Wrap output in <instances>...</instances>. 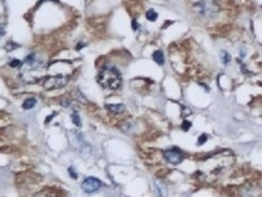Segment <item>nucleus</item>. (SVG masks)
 <instances>
[{"instance_id": "nucleus-15", "label": "nucleus", "mask_w": 262, "mask_h": 197, "mask_svg": "<svg viewBox=\"0 0 262 197\" xmlns=\"http://www.w3.org/2000/svg\"><path fill=\"white\" fill-rule=\"evenodd\" d=\"M71 118H72V122H74L76 126H79V128H80V126H81V120H80V117H79V114L72 113L71 114Z\"/></svg>"}, {"instance_id": "nucleus-7", "label": "nucleus", "mask_w": 262, "mask_h": 197, "mask_svg": "<svg viewBox=\"0 0 262 197\" xmlns=\"http://www.w3.org/2000/svg\"><path fill=\"white\" fill-rule=\"evenodd\" d=\"M102 187V181L100 179H96V177H86L84 179V181L81 183V189H83L85 193H95L96 191Z\"/></svg>"}, {"instance_id": "nucleus-16", "label": "nucleus", "mask_w": 262, "mask_h": 197, "mask_svg": "<svg viewBox=\"0 0 262 197\" xmlns=\"http://www.w3.org/2000/svg\"><path fill=\"white\" fill-rule=\"evenodd\" d=\"M9 66H11V67H13V69H20L21 66H22V62H21V60H18V59H13V60H11V62H9Z\"/></svg>"}, {"instance_id": "nucleus-9", "label": "nucleus", "mask_w": 262, "mask_h": 197, "mask_svg": "<svg viewBox=\"0 0 262 197\" xmlns=\"http://www.w3.org/2000/svg\"><path fill=\"white\" fill-rule=\"evenodd\" d=\"M78 100H75V99H71V97H66L63 99L62 101H60V104L63 105V107L66 108H71V109H74V111H76L78 109Z\"/></svg>"}, {"instance_id": "nucleus-17", "label": "nucleus", "mask_w": 262, "mask_h": 197, "mask_svg": "<svg viewBox=\"0 0 262 197\" xmlns=\"http://www.w3.org/2000/svg\"><path fill=\"white\" fill-rule=\"evenodd\" d=\"M18 48V45L17 43H13V42H9L8 45L5 46V50L7 51H11V50H15V49H17Z\"/></svg>"}, {"instance_id": "nucleus-18", "label": "nucleus", "mask_w": 262, "mask_h": 197, "mask_svg": "<svg viewBox=\"0 0 262 197\" xmlns=\"http://www.w3.org/2000/svg\"><path fill=\"white\" fill-rule=\"evenodd\" d=\"M206 141H207V135H206V134H202L199 138H198V145L201 146V145H203V143H205Z\"/></svg>"}, {"instance_id": "nucleus-6", "label": "nucleus", "mask_w": 262, "mask_h": 197, "mask_svg": "<svg viewBox=\"0 0 262 197\" xmlns=\"http://www.w3.org/2000/svg\"><path fill=\"white\" fill-rule=\"evenodd\" d=\"M164 158H165V160L169 164L177 166V164H180L184 160V152L180 149H177V147H173V149L164 151Z\"/></svg>"}, {"instance_id": "nucleus-22", "label": "nucleus", "mask_w": 262, "mask_h": 197, "mask_svg": "<svg viewBox=\"0 0 262 197\" xmlns=\"http://www.w3.org/2000/svg\"><path fill=\"white\" fill-rule=\"evenodd\" d=\"M4 33V30H3V28H1V29H0V37H1V34H3Z\"/></svg>"}, {"instance_id": "nucleus-19", "label": "nucleus", "mask_w": 262, "mask_h": 197, "mask_svg": "<svg viewBox=\"0 0 262 197\" xmlns=\"http://www.w3.org/2000/svg\"><path fill=\"white\" fill-rule=\"evenodd\" d=\"M182 129H184L185 131H188L189 129H190V122H188V121H184V124H182Z\"/></svg>"}, {"instance_id": "nucleus-13", "label": "nucleus", "mask_w": 262, "mask_h": 197, "mask_svg": "<svg viewBox=\"0 0 262 197\" xmlns=\"http://www.w3.org/2000/svg\"><path fill=\"white\" fill-rule=\"evenodd\" d=\"M146 17H147V20H149V21H156L157 20V13H156V11H153V9H149V11H147Z\"/></svg>"}, {"instance_id": "nucleus-8", "label": "nucleus", "mask_w": 262, "mask_h": 197, "mask_svg": "<svg viewBox=\"0 0 262 197\" xmlns=\"http://www.w3.org/2000/svg\"><path fill=\"white\" fill-rule=\"evenodd\" d=\"M106 109L115 114H121L126 111V107L123 104H106Z\"/></svg>"}, {"instance_id": "nucleus-4", "label": "nucleus", "mask_w": 262, "mask_h": 197, "mask_svg": "<svg viewBox=\"0 0 262 197\" xmlns=\"http://www.w3.org/2000/svg\"><path fill=\"white\" fill-rule=\"evenodd\" d=\"M68 83V76L63 74H58L54 76H49L45 80V88L46 90H55V88H62Z\"/></svg>"}, {"instance_id": "nucleus-11", "label": "nucleus", "mask_w": 262, "mask_h": 197, "mask_svg": "<svg viewBox=\"0 0 262 197\" xmlns=\"http://www.w3.org/2000/svg\"><path fill=\"white\" fill-rule=\"evenodd\" d=\"M36 104H37V100H36V99L29 97V99H26V100L24 101V104H22V108H24L25 111H29V109H32V108L36 107Z\"/></svg>"}, {"instance_id": "nucleus-20", "label": "nucleus", "mask_w": 262, "mask_h": 197, "mask_svg": "<svg viewBox=\"0 0 262 197\" xmlns=\"http://www.w3.org/2000/svg\"><path fill=\"white\" fill-rule=\"evenodd\" d=\"M68 172H70V175H71V177H72V179H76V177H78V175L75 173V170H74L72 167H70V168H68Z\"/></svg>"}, {"instance_id": "nucleus-12", "label": "nucleus", "mask_w": 262, "mask_h": 197, "mask_svg": "<svg viewBox=\"0 0 262 197\" xmlns=\"http://www.w3.org/2000/svg\"><path fill=\"white\" fill-rule=\"evenodd\" d=\"M34 197H58V194L54 191H50V189H45V191H41L36 194Z\"/></svg>"}, {"instance_id": "nucleus-10", "label": "nucleus", "mask_w": 262, "mask_h": 197, "mask_svg": "<svg viewBox=\"0 0 262 197\" xmlns=\"http://www.w3.org/2000/svg\"><path fill=\"white\" fill-rule=\"evenodd\" d=\"M152 59L155 60L157 65H164V62H165V59H164V54L161 50H156L155 53L152 54Z\"/></svg>"}, {"instance_id": "nucleus-14", "label": "nucleus", "mask_w": 262, "mask_h": 197, "mask_svg": "<svg viewBox=\"0 0 262 197\" xmlns=\"http://www.w3.org/2000/svg\"><path fill=\"white\" fill-rule=\"evenodd\" d=\"M221 62H223L224 65H228V63L231 62V55H229L227 51H221Z\"/></svg>"}, {"instance_id": "nucleus-21", "label": "nucleus", "mask_w": 262, "mask_h": 197, "mask_svg": "<svg viewBox=\"0 0 262 197\" xmlns=\"http://www.w3.org/2000/svg\"><path fill=\"white\" fill-rule=\"evenodd\" d=\"M132 29H134V30L138 29V22H136V20H132Z\"/></svg>"}, {"instance_id": "nucleus-2", "label": "nucleus", "mask_w": 262, "mask_h": 197, "mask_svg": "<svg viewBox=\"0 0 262 197\" xmlns=\"http://www.w3.org/2000/svg\"><path fill=\"white\" fill-rule=\"evenodd\" d=\"M97 82L106 90H118L122 86V75L114 66H105L98 74Z\"/></svg>"}, {"instance_id": "nucleus-3", "label": "nucleus", "mask_w": 262, "mask_h": 197, "mask_svg": "<svg viewBox=\"0 0 262 197\" xmlns=\"http://www.w3.org/2000/svg\"><path fill=\"white\" fill-rule=\"evenodd\" d=\"M191 11L202 17H214L220 11V7L216 0H191Z\"/></svg>"}, {"instance_id": "nucleus-1", "label": "nucleus", "mask_w": 262, "mask_h": 197, "mask_svg": "<svg viewBox=\"0 0 262 197\" xmlns=\"http://www.w3.org/2000/svg\"><path fill=\"white\" fill-rule=\"evenodd\" d=\"M236 162V158L233 155V152L229 150H224L212 155L205 163L202 164V171L206 175H211V176H217L220 173L226 172L227 170L232 167Z\"/></svg>"}, {"instance_id": "nucleus-5", "label": "nucleus", "mask_w": 262, "mask_h": 197, "mask_svg": "<svg viewBox=\"0 0 262 197\" xmlns=\"http://www.w3.org/2000/svg\"><path fill=\"white\" fill-rule=\"evenodd\" d=\"M68 137H70V141H71V145L75 147V149H79L81 151H85V150H89L90 151V147L85 143V141L83 138V134H81L80 131L78 130H72L68 133Z\"/></svg>"}]
</instances>
